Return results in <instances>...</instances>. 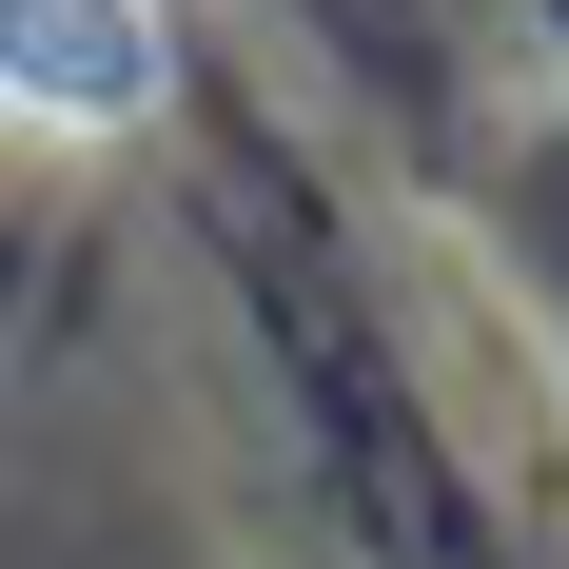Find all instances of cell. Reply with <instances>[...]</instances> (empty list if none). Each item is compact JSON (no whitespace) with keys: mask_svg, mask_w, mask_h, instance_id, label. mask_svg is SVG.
I'll list each match as a JSON object with an SVG mask.
<instances>
[{"mask_svg":"<svg viewBox=\"0 0 569 569\" xmlns=\"http://www.w3.org/2000/svg\"><path fill=\"white\" fill-rule=\"evenodd\" d=\"M0 118H40V138L158 118V0H0Z\"/></svg>","mask_w":569,"mask_h":569,"instance_id":"6da1fadb","label":"cell"}]
</instances>
